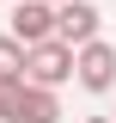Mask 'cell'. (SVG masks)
Returning <instances> with one entry per match:
<instances>
[{
  "label": "cell",
  "instance_id": "cell-1",
  "mask_svg": "<svg viewBox=\"0 0 116 123\" xmlns=\"http://www.w3.org/2000/svg\"><path fill=\"white\" fill-rule=\"evenodd\" d=\"M25 80H37V86H67V80H79V49L67 43V37H43V43H31V68Z\"/></svg>",
  "mask_w": 116,
  "mask_h": 123
},
{
  "label": "cell",
  "instance_id": "cell-2",
  "mask_svg": "<svg viewBox=\"0 0 116 123\" xmlns=\"http://www.w3.org/2000/svg\"><path fill=\"white\" fill-rule=\"evenodd\" d=\"M12 37L25 43H43V37H61V0H18L12 6Z\"/></svg>",
  "mask_w": 116,
  "mask_h": 123
},
{
  "label": "cell",
  "instance_id": "cell-3",
  "mask_svg": "<svg viewBox=\"0 0 116 123\" xmlns=\"http://www.w3.org/2000/svg\"><path fill=\"white\" fill-rule=\"evenodd\" d=\"M79 86L86 92H110L116 86V43H104V37L79 43Z\"/></svg>",
  "mask_w": 116,
  "mask_h": 123
},
{
  "label": "cell",
  "instance_id": "cell-4",
  "mask_svg": "<svg viewBox=\"0 0 116 123\" xmlns=\"http://www.w3.org/2000/svg\"><path fill=\"white\" fill-rule=\"evenodd\" d=\"M98 31H104V12L92 6V0H61V37H67L73 49H79V43H92Z\"/></svg>",
  "mask_w": 116,
  "mask_h": 123
},
{
  "label": "cell",
  "instance_id": "cell-5",
  "mask_svg": "<svg viewBox=\"0 0 116 123\" xmlns=\"http://www.w3.org/2000/svg\"><path fill=\"white\" fill-rule=\"evenodd\" d=\"M18 123H61V98H55V86H37V80H25Z\"/></svg>",
  "mask_w": 116,
  "mask_h": 123
},
{
  "label": "cell",
  "instance_id": "cell-6",
  "mask_svg": "<svg viewBox=\"0 0 116 123\" xmlns=\"http://www.w3.org/2000/svg\"><path fill=\"white\" fill-rule=\"evenodd\" d=\"M25 68H31V43L25 37H0V80H25Z\"/></svg>",
  "mask_w": 116,
  "mask_h": 123
},
{
  "label": "cell",
  "instance_id": "cell-7",
  "mask_svg": "<svg viewBox=\"0 0 116 123\" xmlns=\"http://www.w3.org/2000/svg\"><path fill=\"white\" fill-rule=\"evenodd\" d=\"M18 105H25V80H0V123H18Z\"/></svg>",
  "mask_w": 116,
  "mask_h": 123
},
{
  "label": "cell",
  "instance_id": "cell-8",
  "mask_svg": "<svg viewBox=\"0 0 116 123\" xmlns=\"http://www.w3.org/2000/svg\"><path fill=\"white\" fill-rule=\"evenodd\" d=\"M79 123H116V117H79Z\"/></svg>",
  "mask_w": 116,
  "mask_h": 123
},
{
  "label": "cell",
  "instance_id": "cell-9",
  "mask_svg": "<svg viewBox=\"0 0 116 123\" xmlns=\"http://www.w3.org/2000/svg\"><path fill=\"white\" fill-rule=\"evenodd\" d=\"M0 6H6V0H0Z\"/></svg>",
  "mask_w": 116,
  "mask_h": 123
}]
</instances>
